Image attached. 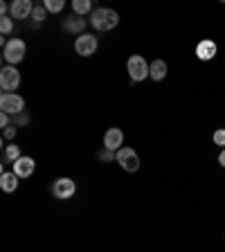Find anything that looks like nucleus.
I'll return each mask as SVG.
<instances>
[{
    "label": "nucleus",
    "mask_w": 225,
    "mask_h": 252,
    "mask_svg": "<svg viewBox=\"0 0 225 252\" xmlns=\"http://www.w3.org/2000/svg\"><path fill=\"white\" fill-rule=\"evenodd\" d=\"M97 45H99L97 36L84 32V34H79L77 41H74V52H77L79 57H93V54L97 52Z\"/></svg>",
    "instance_id": "7"
},
{
    "label": "nucleus",
    "mask_w": 225,
    "mask_h": 252,
    "mask_svg": "<svg viewBox=\"0 0 225 252\" xmlns=\"http://www.w3.org/2000/svg\"><path fill=\"white\" fill-rule=\"evenodd\" d=\"M23 108H25V99H23L21 94L16 93H2L0 94V110L7 113V115H21Z\"/></svg>",
    "instance_id": "4"
},
{
    "label": "nucleus",
    "mask_w": 225,
    "mask_h": 252,
    "mask_svg": "<svg viewBox=\"0 0 225 252\" xmlns=\"http://www.w3.org/2000/svg\"><path fill=\"white\" fill-rule=\"evenodd\" d=\"M196 57H198L200 61H212V59L216 57V43L212 41V38L198 41V45H196Z\"/></svg>",
    "instance_id": "12"
},
{
    "label": "nucleus",
    "mask_w": 225,
    "mask_h": 252,
    "mask_svg": "<svg viewBox=\"0 0 225 252\" xmlns=\"http://www.w3.org/2000/svg\"><path fill=\"white\" fill-rule=\"evenodd\" d=\"M21 86V72L16 70V65H5L0 70V88L2 93H14Z\"/></svg>",
    "instance_id": "6"
},
{
    "label": "nucleus",
    "mask_w": 225,
    "mask_h": 252,
    "mask_svg": "<svg viewBox=\"0 0 225 252\" xmlns=\"http://www.w3.org/2000/svg\"><path fill=\"white\" fill-rule=\"evenodd\" d=\"M0 189L7 191V194H14L18 189V176L14 171H2L0 173Z\"/></svg>",
    "instance_id": "13"
},
{
    "label": "nucleus",
    "mask_w": 225,
    "mask_h": 252,
    "mask_svg": "<svg viewBox=\"0 0 225 252\" xmlns=\"http://www.w3.org/2000/svg\"><path fill=\"white\" fill-rule=\"evenodd\" d=\"M27 122H30V117H27L25 113H21V115H16V117H14V126H25Z\"/></svg>",
    "instance_id": "23"
},
{
    "label": "nucleus",
    "mask_w": 225,
    "mask_h": 252,
    "mask_svg": "<svg viewBox=\"0 0 225 252\" xmlns=\"http://www.w3.org/2000/svg\"><path fill=\"white\" fill-rule=\"evenodd\" d=\"M14 30V18L11 16H0V34H9V32Z\"/></svg>",
    "instance_id": "19"
},
{
    "label": "nucleus",
    "mask_w": 225,
    "mask_h": 252,
    "mask_svg": "<svg viewBox=\"0 0 225 252\" xmlns=\"http://www.w3.org/2000/svg\"><path fill=\"white\" fill-rule=\"evenodd\" d=\"M115 160L122 164V169L129 171V173H133V171L140 169V156H137V151L135 149H131V147H122L120 151H117Z\"/></svg>",
    "instance_id": "5"
},
{
    "label": "nucleus",
    "mask_w": 225,
    "mask_h": 252,
    "mask_svg": "<svg viewBox=\"0 0 225 252\" xmlns=\"http://www.w3.org/2000/svg\"><path fill=\"white\" fill-rule=\"evenodd\" d=\"M14 137H16V126L11 124L9 128H5V140H14Z\"/></svg>",
    "instance_id": "25"
},
{
    "label": "nucleus",
    "mask_w": 225,
    "mask_h": 252,
    "mask_svg": "<svg viewBox=\"0 0 225 252\" xmlns=\"http://www.w3.org/2000/svg\"><path fill=\"white\" fill-rule=\"evenodd\" d=\"M149 65H151V63H147L144 57L133 54V57L129 59V63H126V70H129L131 81H144V79L149 77Z\"/></svg>",
    "instance_id": "3"
},
{
    "label": "nucleus",
    "mask_w": 225,
    "mask_h": 252,
    "mask_svg": "<svg viewBox=\"0 0 225 252\" xmlns=\"http://www.w3.org/2000/svg\"><path fill=\"white\" fill-rule=\"evenodd\" d=\"M122 144H124V133H122V128H108V131L104 133V149H108V151H120Z\"/></svg>",
    "instance_id": "9"
},
{
    "label": "nucleus",
    "mask_w": 225,
    "mask_h": 252,
    "mask_svg": "<svg viewBox=\"0 0 225 252\" xmlns=\"http://www.w3.org/2000/svg\"><path fill=\"white\" fill-rule=\"evenodd\" d=\"M27 54V45L23 38H9L5 43V50H2V59H5L7 65H16L21 63Z\"/></svg>",
    "instance_id": "2"
},
{
    "label": "nucleus",
    "mask_w": 225,
    "mask_h": 252,
    "mask_svg": "<svg viewBox=\"0 0 225 252\" xmlns=\"http://www.w3.org/2000/svg\"><path fill=\"white\" fill-rule=\"evenodd\" d=\"M63 27L68 32H77V34H84V27H86V18H79L77 14L72 16V18H68V21L63 23Z\"/></svg>",
    "instance_id": "15"
},
{
    "label": "nucleus",
    "mask_w": 225,
    "mask_h": 252,
    "mask_svg": "<svg viewBox=\"0 0 225 252\" xmlns=\"http://www.w3.org/2000/svg\"><path fill=\"white\" fill-rule=\"evenodd\" d=\"M32 11H34V5L30 0H14L11 2V9H9V16L14 21H23V18H30Z\"/></svg>",
    "instance_id": "10"
},
{
    "label": "nucleus",
    "mask_w": 225,
    "mask_h": 252,
    "mask_svg": "<svg viewBox=\"0 0 225 252\" xmlns=\"http://www.w3.org/2000/svg\"><path fill=\"white\" fill-rule=\"evenodd\" d=\"M50 191H52V196L57 200H68L74 196V191H77V185H74L72 178H57L52 183V187H50Z\"/></svg>",
    "instance_id": "8"
},
{
    "label": "nucleus",
    "mask_w": 225,
    "mask_h": 252,
    "mask_svg": "<svg viewBox=\"0 0 225 252\" xmlns=\"http://www.w3.org/2000/svg\"><path fill=\"white\" fill-rule=\"evenodd\" d=\"M115 156H117V153H115V151H108V149H106V151H99V160H104V162H110V160H115Z\"/></svg>",
    "instance_id": "22"
},
{
    "label": "nucleus",
    "mask_w": 225,
    "mask_h": 252,
    "mask_svg": "<svg viewBox=\"0 0 225 252\" xmlns=\"http://www.w3.org/2000/svg\"><path fill=\"white\" fill-rule=\"evenodd\" d=\"M0 126H2V128H9V115H7V113H0Z\"/></svg>",
    "instance_id": "24"
},
{
    "label": "nucleus",
    "mask_w": 225,
    "mask_h": 252,
    "mask_svg": "<svg viewBox=\"0 0 225 252\" xmlns=\"http://www.w3.org/2000/svg\"><path fill=\"white\" fill-rule=\"evenodd\" d=\"M34 169H36V162H34V158H30V156H23L21 160L14 162V173L18 178H30L32 173H34Z\"/></svg>",
    "instance_id": "11"
},
{
    "label": "nucleus",
    "mask_w": 225,
    "mask_h": 252,
    "mask_svg": "<svg viewBox=\"0 0 225 252\" xmlns=\"http://www.w3.org/2000/svg\"><path fill=\"white\" fill-rule=\"evenodd\" d=\"M32 18H34V23H43L47 18V9L45 7H34V11H32Z\"/></svg>",
    "instance_id": "21"
},
{
    "label": "nucleus",
    "mask_w": 225,
    "mask_h": 252,
    "mask_svg": "<svg viewBox=\"0 0 225 252\" xmlns=\"http://www.w3.org/2000/svg\"><path fill=\"white\" fill-rule=\"evenodd\" d=\"M212 140H214L216 147L225 149V128H216V131L212 133Z\"/></svg>",
    "instance_id": "20"
},
{
    "label": "nucleus",
    "mask_w": 225,
    "mask_h": 252,
    "mask_svg": "<svg viewBox=\"0 0 225 252\" xmlns=\"http://www.w3.org/2000/svg\"><path fill=\"white\" fill-rule=\"evenodd\" d=\"M21 158L23 156H21V147H18V144H7L5 153H2V160H5V162H16V160H21Z\"/></svg>",
    "instance_id": "16"
},
{
    "label": "nucleus",
    "mask_w": 225,
    "mask_h": 252,
    "mask_svg": "<svg viewBox=\"0 0 225 252\" xmlns=\"http://www.w3.org/2000/svg\"><path fill=\"white\" fill-rule=\"evenodd\" d=\"M43 7L47 9V14H59V11H63V7H65V0H45Z\"/></svg>",
    "instance_id": "18"
},
{
    "label": "nucleus",
    "mask_w": 225,
    "mask_h": 252,
    "mask_svg": "<svg viewBox=\"0 0 225 252\" xmlns=\"http://www.w3.org/2000/svg\"><path fill=\"white\" fill-rule=\"evenodd\" d=\"M90 23L97 32H110L113 27H117L120 23V16H117L115 9H108V7H99L90 14Z\"/></svg>",
    "instance_id": "1"
},
{
    "label": "nucleus",
    "mask_w": 225,
    "mask_h": 252,
    "mask_svg": "<svg viewBox=\"0 0 225 252\" xmlns=\"http://www.w3.org/2000/svg\"><path fill=\"white\" fill-rule=\"evenodd\" d=\"M149 77H151L153 81H162V79L167 77V63H164L162 59L151 61V65H149Z\"/></svg>",
    "instance_id": "14"
},
{
    "label": "nucleus",
    "mask_w": 225,
    "mask_h": 252,
    "mask_svg": "<svg viewBox=\"0 0 225 252\" xmlns=\"http://www.w3.org/2000/svg\"><path fill=\"white\" fill-rule=\"evenodd\" d=\"M219 164L225 169V149H221V153H219Z\"/></svg>",
    "instance_id": "26"
},
{
    "label": "nucleus",
    "mask_w": 225,
    "mask_h": 252,
    "mask_svg": "<svg viewBox=\"0 0 225 252\" xmlns=\"http://www.w3.org/2000/svg\"><path fill=\"white\" fill-rule=\"evenodd\" d=\"M72 11L77 16H86V14H93V2L90 0H74L72 2Z\"/></svg>",
    "instance_id": "17"
}]
</instances>
